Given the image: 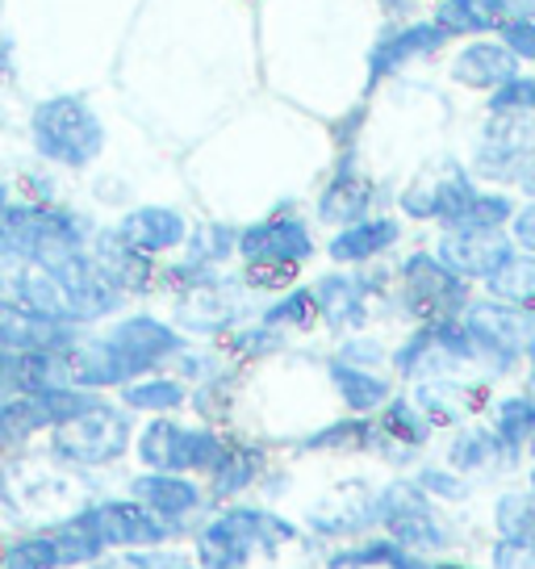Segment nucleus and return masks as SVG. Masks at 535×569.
<instances>
[{
	"mask_svg": "<svg viewBox=\"0 0 535 569\" xmlns=\"http://www.w3.org/2000/svg\"><path fill=\"white\" fill-rule=\"evenodd\" d=\"M134 427H139L134 415H125L109 393H97L80 415L51 427L38 452L89 486H105L109 473L130 465Z\"/></svg>",
	"mask_w": 535,
	"mask_h": 569,
	"instance_id": "39448f33",
	"label": "nucleus"
},
{
	"mask_svg": "<svg viewBox=\"0 0 535 569\" xmlns=\"http://www.w3.org/2000/svg\"><path fill=\"white\" fill-rule=\"evenodd\" d=\"M535 160V113H489L468 172L485 184H518Z\"/></svg>",
	"mask_w": 535,
	"mask_h": 569,
	"instance_id": "ddd939ff",
	"label": "nucleus"
},
{
	"mask_svg": "<svg viewBox=\"0 0 535 569\" xmlns=\"http://www.w3.org/2000/svg\"><path fill=\"white\" fill-rule=\"evenodd\" d=\"M427 569H468V566H461V561H431Z\"/></svg>",
	"mask_w": 535,
	"mask_h": 569,
	"instance_id": "680f3d73",
	"label": "nucleus"
},
{
	"mask_svg": "<svg viewBox=\"0 0 535 569\" xmlns=\"http://www.w3.org/2000/svg\"><path fill=\"white\" fill-rule=\"evenodd\" d=\"M369 452L376 448V423L373 415H347L340 423H326L310 431L302 440V452Z\"/></svg>",
	"mask_w": 535,
	"mask_h": 569,
	"instance_id": "ea45409f",
	"label": "nucleus"
},
{
	"mask_svg": "<svg viewBox=\"0 0 535 569\" xmlns=\"http://www.w3.org/2000/svg\"><path fill=\"white\" fill-rule=\"evenodd\" d=\"M97 393L80 390V386H47L38 393H9L0 390V461L13 452H30L42 445V436L72 419L89 407Z\"/></svg>",
	"mask_w": 535,
	"mask_h": 569,
	"instance_id": "9d476101",
	"label": "nucleus"
},
{
	"mask_svg": "<svg viewBox=\"0 0 535 569\" xmlns=\"http://www.w3.org/2000/svg\"><path fill=\"white\" fill-rule=\"evenodd\" d=\"M285 348V331H276V327H264V322H243V327H234L231 336L222 339V352L231 356L234 365H251V360H268L272 352H281Z\"/></svg>",
	"mask_w": 535,
	"mask_h": 569,
	"instance_id": "c03bdc74",
	"label": "nucleus"
},
{
	"mask_svg": "<svg viewBox=\"0 0 535 569\" xmlns=\"http://www.w3.org/2000/svg\"><path fill=\"white\" fill-rule=\"evenodd\" d=\"M414 486H418L427 498H447V502L468 498V478L456 473V469H447V465H427V469H418Z\"/></svg>",
	"mask_w": 535,
	"mask_h": 569,
	"instance_id": "8fccbe9b",
	"label": "nucleus"
},
{
	"mask_svg": "<svg viewBox=\"0 0 535 569\" xmlns=\"http://www.w3.org/2000/svg\"><path fill=\"white\" fill-rule=\"evenodd\" d=\"M515 457L502 448V440L489 431L485 423H468L461 427L456 436H452V445H447V469H456V473H485V469H498V465H511Z\"/></svg>",
	"mask_w": 535,
	"mask_h": 569,
	"instance_id": "f704fd0d",
	"label": "nucleus"
},
{
	"mask_svg": "<svg viewBox=\"0 0 535 569\" xmlns=\"http://www.w3.org/2000/svg\"><path fill=\"white\" fill-rule=\"evenodd\" d=\"M0 13H4V0H0Z\"/></svg>",
	"mask_w": 535,
	"mask_h": 569,
	"instance_id": "338daca9",
	"label": "nucleus"
},
{
	"mask_svg": "<svg viewBox=\"0 0 535 569\" xmlns=\"http://www.w3.org/2000/svg\"><path fill=\"white\" fill-rule=\"evenodd\" d=\"M130 569H196L193 552L180 545H160V549L130 552Z\"/></svg>",
	"mask_w": 535,
	"mask_h": 569,
	"instance_id": "603ef678",
	"label": "nucleus"
},
{
	"mask_svg": "<svg viewBox=\"0 0 535 569\" xmlns=\"http://www.w3.org/2000/svg\"><path fill=\"white\" fill-rule=\"evenodd\" d=\"M21 76H26V59H21V42L18 34H9L4 26H0V89H18Z\"/></svg>",
	"mask_w": 535,
	"mask_h": 569,
	"instance_id": "864d4df0",
	"label": "nucleus"
},
{
	"mask_svg": "<svg viewBox=\"0 0 535 569\" xmlns=\"http://www.w3.org/2000/svg\"><path fill=\"white\" fill-rule=\"evenodd\" d=\"M234 243H239V227L205 218V222L189 227L176 260H184L189 268H201V272H226L234 264Z\"/></svg>",
	"mask_w": 535,
	"mask_h": 569,
	"instance_id": "7c9ffc66",
	"label": "nucleus"
},
{
	"mask_svg": "<svg viewBox=\"0 0 535 569\" xmlns=\"http://www.w3.org/2000/svg\"><path fill=\"white\" fill-rule=\"evenodd\" d=\"M464 322V331L473 339V360L477 369H485L489 377L511 373L523 360V339L532 331L535 315H523L515 306L494 302V298H477L456 315Z\"/></svg>",
	"mask_w": 535,
	"mask_h": 569,
	"instance_id": "f8f14e48",
	"label": "nucleus"
},
{
	"mask_svg": "<svg viewBox=\"0 0 535 569\" xmlns=\"http://www.w3.org/2000/svg\"><path fill=\"white\" fill-rule=\"evenodd\" d=\"M489 431L502 440V448L518 457L535 431V393H506L489 402Z\"/></svg>",
	"mask_w": 535,
	"mask_h": 569,
	"instance_id": "c9c22d12",
	"label": "nucleus"
},
{
	"mask_svg": "<svg viewBox=\"0 0 535 569\" xmlns=\"http://www.w3.org/2000/svg\"><path fill=\"white\" fill-rule=\"evenodd\" d=\"M511 239H515L518 251L535 256V201H527V206L515 210V218H511Z\"/></svg>",
	"mask_w": 535,
	"mask_h": 569,
	"instance_id": "6e6d98bb",
	"label": "nucleus"
},
{
	"mask_svg": "<svg viewBox=\"0 0 535 569\" xmlns=\"http://www.w3.org/2000/svg\"><path fill=\"white\" fill-rule=\"evenodd\" d=\"M4 281H9V268L0 264V293H4Z\"/></svg>",
	"mask_w": 535,
	"mask_h": 569,
	"instance_id": "e2e57ef3",
	"label": "nucleus"
},
{
	"mask_svg": "<svg viewBox=\"0 0 535 569\" xmlns=\"http://www.w3.org/2000/svg\"><path fill=\"white\" fill-rule=\"evenodd\" d=\"M397 239H402V222L397 218H390V213H369V218L347 222V227H340V231L331 234L326 256L343 268L373 264L385 251L397 248Z\"/></svg>",
	"mask_w": 535,
	"mask_h": 569,
	"instance_id": "a878e982",
	"label": "nucleus"
},
{
	"mask_svg": "<svg viewBox=\"0 0 535 569\" xmlns=\"http://www.w3.org/2000/svg\"><path fill=\"white\" fill-rule=\"evenodd\" d=\"M234 390H239L234 365H226V369H218L214 377L189 386V410H193V419H201V423H210V427H222L234 410Z\"/></svg>",
	"mask_w": 535,
	"mask_h": 569,
	"instance_id": "a19ab883",
	"label": "nucleus"
},
{
	"mask_svg": "<svg viewBox=\"0 0 535 569\" xmlns=\"http://www.w3.org/2000/svg\"><path fill=\"white\" fill-rule=\"evenodd\" d=\"M485 13L494 21H502V18H511V13H518V9H527V4H535V0H477Z\"/></svg>",
	"mask_w": 535,
	"mask_h": 569,
	"instance_id": "4d7b16f0",
	"label": "nucleus"
},
{
	"mask_svg": "<svg viewBox=\"0 0 535 569\" xmlns=\"http://www.w3.org/2000/svg\"><path fill=\"white\" fill-rule=\"evenodd\" d=\"M21 142L26 160L47 163L68 180L89 177L109 151V122L89 92H42L21 113Z\"/></svg>",
	"mask_w": 535,
	"mask_h": 569,
	"instance_id": "f03ea898",
	"label": "nucleus"
},
{
	"mask_svg": "<svg viewBox=\"0 0 535 569\" xmlns=\"http://www.w3.org/2000/svg\"><path fill=\"white\" fill-rule=\"evenodd\" d=\"M89 256L97 260V268L105 272V281L122 293L130 306H143L160 293V260H151L143 251H134L130 243H122L109 222L97 227L89 243Z\"/></svg>",
	"mask_w": 535,
	"mask_h": 569,
	"instance_id": "aec40b11",
	"label": "nucleus"
},
{
	"mask_svg": "<svg viewBox=\"0 0 535 569\" xmlns=\"http://www.w3.org/2000/svg\"><path fill=\"white\" fill-rule=\"evenodd\" d=\"M447 71H452V80L464 84V89L494 92L506 80H515L523 68H518V59L502 47L498 38H477V42H464L461 51L452 54V68Z\"/></svg>",
	"mask_w": 535,
	"mask_h": 569,
	"instance_id": "cd10ccee",
	"label": "nucleus"
},
{
	"mask_svg": "<svg viewBox=\"0 0 535 569\" xmlns=\"http://www.w3.org/2000/svg\"><path fill=\"white\" fill-rule=\"evenodd\" d=\"M364 490V486H360ZM376 523V495H331L326 502H319L314 511H310V528L319 536H356L364 528H373Z\"/></svg>",
	"mask_w": 535,
	"mask_h": 569,
	"instance_id": "72a5a7b5",
	"label": "nucleus"
},
{
	"mask_svg": "<svg viewBox=\"0 0 535 569\" xmlns=\"http://www.w3.org/2000/svg\"><path fill=\"white\" fill-rule=\"evenodd\" d=\"M75 339H80V327L54 319V315H42L13 293H0V348L4 352L68 356Z\"/></svg>",
	"mask_w": 535,
	"mask_h": 569,
	"instance_id": "6ab92c4d",
	"label": "nucleus"
},
{
	"mask_svg": "<svg viewBox=\"0 0 535 569\" xmlns=\"http://www.w3.org/2000/svg\"><path fill=\"white\" fill-rule=\"evenodd\" d=\"M468 302H473V284L461 281L435 251H414L397 264V306L406 319H456Z\"/></svg>",
	"mask_w": 535,
	"mask_h": 569,
	"instance_id": "9b49d317",
	"label": "nucleus"
},
{
	"mask_svg": "<svg viewBox=\"0 0 535 569\" xmlns=\"http://www.w3.org/2000/svg\"><path fill=\"white\" fill-rule=\"evenodd\" d=\"M314 310L331 331H360L369 327V306H373L376 281L364 272H326L310 284Z\"/></svg>",
	"mask_w": 535,
	"mask_h": 569,
	"instance_id": "b1692460",
	"label": "nucleus"
},
{
	"mask_svg": "<svg viewBox=\"0 0 535 569\" xmlns=\"http://www.w3.org/2000/svg\"><path fill=\"white\" fill-rule=\"evenodd\" d=\"M444 42H447L444 30H440L431 18L397 21V26H390V30H381V38H373V47H369V54H364V68H369L364 97H369L381 80H390V76H397L402 68H411L414 59L435 54Z\"/></svg>",
	"mask_w": 535,
	"mask_h": 569,
	"instance_id": "412c9836",
	"label": "nucleus"
},
{
	"mask_svg": "<svg viewBox=\"0 0 535 569\" xmlns=\"http://www.w3.org/2000/svg\"><path fill=\"white\" fill-rule=\"evenodd\" d=\"M376 452H385L390 461H406L411 452L431 440L435 427L427 423V415L414 407L406 393H390L385 407L376 410Z\"/></svg>",
	"mask_w": 535,
	"mask_h": 569,
	"instance_id": "bb28decb",
	"label": "nucleus"
},
{
	"mask_svg": "<svg viewBox=\"0 0 535 569\" xmlns=\"http://www.w3.org/2000/svg\"><path fill=\"white\" fill-rule=\"evenodd\" d=\"M376 523L385 528L390 540H397L402 549L418 552V557L452 545V532L435 511V498L423 495L414 481H393L376 495Z\"/></svg>",
	"mask_w": 535,
	"mask_h": 569,
	"instance_id": "2eb2a0df",
	"label": "nucleus"
},
{
	"mask_svg": "<svg viewBox=\"0 0 535 569\" xmlns=\"http://www.w3.org/2000/svg\"><path fill=\"white\" fill-rule=\"evenodd\" d=\"M494 569H535V536H498Z\"/></svg>",
	"mask_w": 535,
	"mask_h": 569,
	"instance_id": "3c124183",
	"label": "nucleus"
},
{
	"mask_svg": "<svg viewBox=\"0 0 535 569\" xmlns=\"http://www.w3.org/2000/svg\"><path fill=\"white\" fill-rule=\"evenodd\" d=\"M485 109L489 113H535V76L518 71L515 80H506L502 89L489 92Z\"/></svg>",
	"mask_w": 535,
	"mask_h": 569,
	"instance_id": "09e8293b",
	"label": "nucleus"
},
{
	"mask_svg": "<svg viewBox=\"0 0 535 569\" xmlns=\"http://www.w3.org/2000/svg\"><path fill=\"white\" fill-rule=\"evenodd\" d=\"M527 457L535 461V431H532V440H527Z\"/></svg>",
	"mask_w": 535,
	"mask_h": 569,
	"instance_id": "0e129e2a",
	"label": "nucleus"
},
{
	"mask_svg": "<svg viewBox=\"0 0 535 569\" xmlns=\"http://www.w3.org/2000/svg\"><path fill=\"white\" fill-rule=\"evenodd\" d=\"M226 431L210 427L201 419L184 415H160V419H139L134 445H130V465L134 469H160V473H189L205 478L210 465L222 452Z\"/></svg>",
	"mask_w": 535,
	"mask_h": 569,
	"instance_id": "6e6552de",
	"label": "nucleus"
},
{
	"mask_svg": "<svg viewBox=\"0 0 535 569\" xmlns=\"http://www.w3.org/2000/svg\"><path fill=\"white\" fill-rule=\"evenodd\" d=\"M494 34H498V42L515 54L518 63H523V59H532L535 63V4L518 9V13H511V18H502Z\"/></svg>",
	"mask_w": 535,
	"mask_h": 569,
	"instance_id": "de8ad7c7",
	"label": "nucleus"
},
{
	"mask_svg": "<svg viewBox=\"0 0 535 569\" xmlns=\"http://www.w3.org/2000/svg\"><path fill=\"white\" fill-rule=\"evenodd\" d=\"M523 360L532 365V377H535V319H532V331H527V339H523Z\"/></svg>",
	"mask_w": 535,
	"mask_h": 569,
	"instance_id": "13d9d810",
	"label": "nucleus"
},
{
	"mask_svg": "<svg viewBox=\"0 0 535 569\" xmlns=\"http://www.w3.org/2000/svg\"><path fill=\"white\" fill-rule=\"evenodd\" d=\"M168 319L196 343L226 339L234 327H243L251 319V289L231 268L210 272V277L168 293Z\"/></svg>",
	"mask_w": 535,
	"mask_h": 569,
	"instance_id": "1a4fd4ad",
	"label": "nucleus"
},
{
	"mask_svg": "<svg viewBox=\"0 0 535 569\" xmlns=\"http://www.w3.org/2000/svg\"><path fill=\"white\" fill-rule=\"evenodd\" d=\"M326 566L331 569H427L431 561H423V557L411 549H402L390 536H381V540H364V545L331 552Z\"/></svg>",
	"mask_w": 535,
	"mask_h": 569,
	"instance_id": "e433bc0d",
	"label": "nucleus"
},
{
	"mask_svg": "<svg viewBox=\"0 0 535 569\" xmlns=\"http://www.w3.org/2000/svg\"><path fill=\"white\" fill-rule=\"evenodd\" d=\"M485 293H489L494 302L515 306L523 315H535V256L515 251V256L485 281Z\"/></svg>",
	"mask_w": 535,
	"mask_h": 569,
	"instance_id": "4c0bfd02",
	"label": "nucleus"
},
{
	"mask_svg": "<svg viewBox=\"0 0 535 569\" xmlns=\"http://www.w3.org/2000/svg\"><path fill=\"white\" fill-rule=\"evenodd\" d=\"M515 239L511 231H444L435 243V256L444 260L461 281H489L511 256H515Z\"/></svg>",
	"mask_w": 535,
	"mask_h": 569,
	"instance_id": "5701e85b",
	"label": "nucleus"
},
{
	"mask_svg": "<svg viewBox=\"0 0 535 569\" xmlns=\"http://www.w3.org/2000/svg\"><path fill=\"white\" fill-rule=\"evenodd\" d=\"M518 189H523V193H527V197L535 201V160H532V168L523 172V180H518Z\"/></svg>",
	"mask_w": 535,
	"mask_h": 569,
	"instance_id": "bf43d9fd",
	"label": "nucleus"
},
{
	"mask_svg": "<svg viewBox=\"0 0 535 569\" xmlns=\"http://www.w3.org/2000/svg\"><path fill=\"white\" fill-rule=\"evenodd\" d=\"M264 465H268L264 448L243 440V436H226V440H222V452H218V461L210 465V473L201 478V486H205V495H210L214 507H222V502H239V495H248L251 486L264 478Z\"/></svg>",
	"mask_w": 535,
	"mask_h": 569,
	"instance_id": "393cba45",
	"label": "nucleus"
},
{
	"mask_svg": "<svg viewBox=\"0 0 535 569\" xmlns=\"http://www.w3.org/2000/svg\"><path fill=\"white\" fill-rule=\"evenodd\" d=\"M9 193H13V177H9V168L0 163V201H4Z\"/></svg>",
	"mask_w": 535,
	"mask_h": 569,
	"instance_id": "052dcab7",
	"label": "nucleus"
},
{
	"mask_svg": "<svg viewBox=\"0 0 535 569\" xmlns=\"http://www.w3.org/2000/svg\"><path fill=\"white\" fill-rule=\"evenodd\" d=\"M122 490L134 502H143L151 516L160 519L168 532L189 536L201 523V516L214 507L201 478H189V473H160V469H130L122 481Z\"/></svg>",
	"mask_w": 535,
	"mask_h": 569,
	"instance_id": "4468645a",
	"label": "nucleus"
},
{
	"mask_svg": "<svg viewBox=\"0 0 535 569\" xmlns=\"http://www.w3.org/2000/svg\"><path fill=\"white\" fill-rule=\"evenodd\" d=\"M92 486L47 461L38 448L0 461V528H42L68 516Z\"/></svg>",
	"mask_w": 535,
	"mask_h": 569,
	"instance_id": "0eeeda50",
	"label": "nucleus"
},
{
	"mask_svg": "<svg viewBox=\"0 0 535 569\" xmlns=\"http://www.w3.org/2000/svg\"><path fill=\"white\" fill-rule=\"evenodd\" d=\"M532 498H535V465H532Z\"/></svg>",
	"mask_w": 535,
	"mask_h": 569,
	"instance_id": "69168bd1",
	"label": "nucleus"
},
{
	"mask_svg": "<svg viewBox=\"0 0 535 569\" xmlns=\"http://www.w3.org/2000/svg\"><path fill=\"white\" fill-rule=\"evenodd\" d=\"M9 177H13V193L26 197V201H63V197H72L68 193V177L51 172L47 163L26 160L18 168H9Z\"/></svg>",
	"mask_w": 535,
	"mask_h": 569,
	"instance_id": "a18cd8bd",
	"label": "nucleus"
},
{
	"mask_svg": "<svg viewBox=\"0 0 535 569\" xmlns=\"http://www.w3.org/2000/svg\"><path fill=\"white\" fill-rule=\"evenodd\" d=\"M255 319L264 322V327H276V331H305V327H314V322H319V310H314L310 284H289L285 293L272 298Z\"/></svg>",
	"mask_w": 535,
	"mask_h": 569,
	"instance_id": "79ce46f5",
	"label": "nucleus"
},
{
	"mask_svg": "<svg viewBox=\"0 0 535 569\" xmlns=\"http://www.w3.org/2000/svg\"><path fill=\"white\" fill-rule=\"evenodd\" d=\"M314 256V231L302 213L281 210L239 227L234 260L239 264H272V268H302Z\"/></svg>",
	"mask_w": 535,
	"mask_h": 569,
	"instance_id": "dca6fc26",
	"label": "nucleus"
},
{
	"mask_svg": "<svg viewBox=\"0 0 535 569\" xmlns=\"http://www.w3.org/2000/svg\"><path fill=\"white\" fill-rule=\"evenodd\" d=\"M376 180L360 168V151L356 147H340L335 156V168H331V180L322 184L319 193V218L326 227H347V222H360L369 218L376 206Z\"/></svg>",
	"mask_w": 535,
	"mask_h": 569,
	"instance_id": "4be33fe9",
	"label": "nucleus"
},
{
	"mask_svg": "<svg viewBox=\"0 0 535 569\" xmlns=\"http://www.w3.org/2000/svg\"><path fill=\"white\" fill-rule=\"evenodd\" d=\"M335 360H347V365H360V369H381V365L390 360V352H385L376 339L356 336V339H347V343H340Z\"/></svg>",
	"mask_w": 535,
	"mask_h": 569,
	"instance_id": "5fc2aeb1",
	"label": "nucleus"
},
{
	"mask_svg": "<svg viewBox=\"0 0 535 569\" xmlns=\"http://www.w3.org/2000/svg\"><path fill=\"white\" fill-rule=\"evenodd\" d=\"M297 540V528L268 507L251 502H222L210 507L189 532V552L196 569H248L255 552H276Z\"/></svg>",
	"mask_w": 535,
	"mask_h": 569,
	"instance_id": "423d86ee",
	"label": "nucleus"
},
{
	"mask_svg": "<svg viewBox=\"0 0 535 569\" xmlns=\"http://www.w3.org/2000/svg\"><path fill=\"white\" fill-rule=\"evenodd\" d=\"M184 343L189 336L168 315L151 306H125L122 315L80 331V339L63 356V373H68V386L113 393L134 377L172 369Z\"/></svg>",
	"mask_w": 535,
	"mask_h": 569,
	"instance_id": "f257e3e1",
	"label": "nucleus"
},
{
	"mask_svg": "<svg viewBox=\"0 0 535 569\" xmlns=\"http://www.w3.org/2000/svg\"><path fill=\"white\" fill-rule=\"evenodd\" d=\"M109 398L125 415H134V419H160V415H184L189 410V386L172 369L134 377V381H125L122 390H113Z\"/></svg>",
	"mask_w": 535,
	"mask_h": 569,
	"instance_id": "c85d7f7f",
	"label": "nucleus"
},
{
	"mask_svg": "<svg viewBox=\"0 0 535 569\" xmlns=\"http://www.w3.org/2000/svg\"><path fill=\"white\" fill-rule=\"evenodd\" d=\"M0 569H68L51 528H0Z\"/></svg>",
	"mask_w": 535,
	"mask_h": 569,
	"instance_id": "2f4dec72",
	"label": "nucleus"
},
{
	"mask_svg": "<svg viewBox=\"0 0 535 569\" xmlns=\"http://www.w3.org/2000/svg\"><path fill=\"white\" fill-rule=\"evenodd\" d=\"M113 234L130 243L134 251H143L151 260H172L180 248H184V234H189V213L180 206H168V201H130L113 213Z\"/></svg>",
	"mask_w": 535,
	"mask_h": 569,
	"instance_id": "f3484780",
	"label": "nucleus"
},
{
	"mask_svg": "<svg viewBox=\"0 0 535 569\" xmlns=\"http://www.w3.org/2000/svg\"><path fill=\"white\" fill-rule=\"evenodd\" d=\"M515 197L511 193H498V189H477V193L468 197L461 206V213L440 227V231H502V227H511V218H515Z\"/></svg>",
	"mask_w": 535,
	"mask_h": 569,
	"instance_id": "58836bf2",
	"label": "nucleus"
},
{
	"mask_svg": "<svg viewBox=\"0 0 535 569\" xmlns=\"http://www.w3.org/2000/svg\"><path fill=\"white\" fill-rule=\"evenodd\" d=\"M494 519H498V536H535V498L532 490H511V495L498 498L494 507Z\"/></svg>",
	"mask_w": 535,
	"mask_h": 569,
	"instance_id": "49530a36",
	"label": "nucleus"
},
{
	"mask_svg": "<svg viewBox=\"0 0 535 569\" xmlns=\"http://www.w3.org/2000/svg\"><path fill=\"white\" fill-rule=\"evenodd\" d=\"M331 386L352 415H376L393 393V381L381 369H360V365H347L335 356H331Z\"/></svg>",
	"mask_w": 535,
	"mask_h": 569,
	"instance_id": "473e14b6",
	"label": "nucleus"
},
{
	"mask_svg": "<svg viewBox=\"0 0 535 569\" xmlns=\"http://www.w3.org/2000/svg\"><path fill=\"white\" fill-rule=\"evenodd\" d=\"M4 293L21 298L26 306H34L42 315L72 322V327H97V322L122 315L125 298L105 281V272L97 268L89 251L63 256L54 264H18L9 268Z\"/></svg>",
	"mask_w": 535,
	"mask_h": 569,
	"instance_id": "7ed1b4c3",
	"label": "nucleus"
},
{
	"mask_svg": "<svg viewBox=\"0 0 535 569\" xmlns=\"http://www.w3.org/2000/svg\"><path fill=\"white\" fill-rule=\"evenodd\" d=\"M431 21L444 30V38H482L498 30V21L489 18L477 0H435Z\"/></svg>",
	"mask_w": 535,
	"mask_h": 569,
	"instance_id": "37998d69",
	"label": "nucleus"
},
{
	"mask_svg": "<svg viewBox=\"0 0 535 569\" xmlns=\"http://www.w3.org/2000/svg\"><path fill=\"white\" fill-rule=\"evenodd\" d=\"M473 193H477L473 172L456 160H444V163H435V168H423V172L397 193V206H402V213L414 218V222H440V227H447Z\"/></svg>",
	"mask_w": 535,
	"mask_h": 569,
	"instance_id": "a211bd4d",
	"label": "nucleus"
},
{
	"mask_svg": "<svg viewBox=\"0 0 535 569\" xmlns=\"http://www.w3.org/2000/svg\"><path fill=\"white\" fill-rule=\"evenodd\" d=\"M411 402L427 415L431 427H461L485 402V386H468L464 377H427L414 386Z\"/></svg>",
	"mask_w": 535,
	"mask_h": 569,
	"instance_id": "c756f323",
	"label": "nucleus"
},
{
	"mask_svg": "<svg viewBox=\"0 0 535 569\" xmlns=\"http://www.w3.org/2000/svg\"><path fill=\"white\" fill-rule=\"evenodd\" d=\"M101 218L92 206L63 197V201H26L9 193L0 201V264H54L63 256L89 251Z\"/></svg>",
	"mask_w": 535,
	"mask_h": 569,
	"instance_id": "20e7f679",
	"label": "nucleus"
}]
</instances>
